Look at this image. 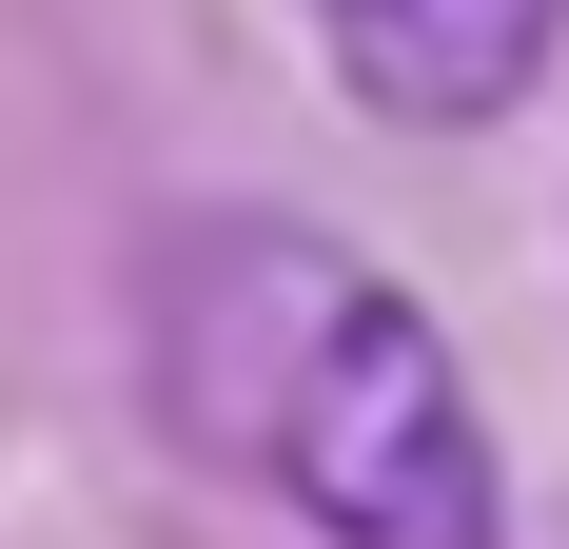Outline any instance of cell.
I'll return each mask as SVG.
<instances>
[{
	"label": "cell",
	"instance_id": "1",
	"mask_svg": "<svg viewBox=\"0 0 569 549\" xmlns=\"http://www.w3.org/2000/svg\"><path fill=\"white\" fill-rule=\"evenodd\" d=\"M158 412L217 471L295 510L315 549H511V471L471 412L452 333L315 217H177L138 295Z\"/></svg>",
	"mask_w": 569,
	"mask_h": 549
},
{
	"label": "cell",
	"instance_id": "2",
	"mask_svg": "<svg viewBox=\"0 0 569 549\" xmlns=\"http://www.w3.org/2000/svg\"><path fill=\"white\" fill-rule=\"evenodd\" d=\"M315 20H335V79L393 138H491L569 40V0H315Z\"/></svg>",
	"mask_w": 569,
	"mask_h": 549
}]
</instances>
